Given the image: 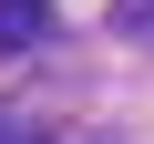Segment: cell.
Listing matches in <instances>:
<instances>
[{
	"instance_id": "obj_3",
	"label": "cell",
	"mask_w": 154,
	"mask_h": 144,
	"mask_svg": "<svg viewBox=\"0 0 154 144\" xmlns=\"http://www.w3.org/2000/svg\"><path fill=\"white\" fill-rule=\"evenodd\" d=\"M113 21H123V31H144V41H154V0H113Z\"/></svg>"
},
{
	"instance_id": "obj_1",
	"label": "cell",
	"mask_w": 154,
	"mask_h": 144,
	"mask_svg": "<svg viewBox=\"0 0 154 144\" xmlns=\"http://www.w3.org/2000/svg\"><path fill=\"white\" fill-rule=\"evenodd\" d=\"M21 41H41V0H0V52H21Z\"/></svg>"
},
{
	"instance_id": "obj_2",
	"label": "cell",
	"mask_w": 154,
	"mask_h": 144,
	"mask_svg": "<svg viewBox=\"0 0 154 144\" xmlns=\"http://www.w3.org/2000/svg\"><path fill=\"white\" fill-rule=\"evenodd\" d=\"M0 144H51V124H41L31 103H0Z\"/></svg>"
}]
</instances>
